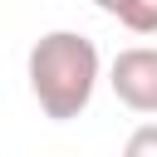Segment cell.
I'll return each instance as SVG.
<instances>
[{
    "label": "cell",
    "instance_id": "1",
    "mask_svg": "<svg viewBox=\"0 0 157 157\" xmlns=\"http://www.w3.org/2000/svg\"><path fill=\"white\" fill-rule=\"evenodd\" d=\"M25 74H29V93H34L39 113L49 123H69L93 103V88L103 78V59H98V44L88 34L49 29L34 39Z\"/></svg>",
    "mask_w": 157,
    "mask_h": 157
},
{
    "label": "cell",
    "instance_id": "2",
    "mask_svg": "<svg viewBox=\"0 0 157 157\" xmlns=\"http://www.w3.org/2000/svg\"><path fill=\"white\" fill-rule=\"evenodd\" d=\"M108 88L123 108L157 118V44H132L118 49V59L108 64Z\"/></svg>",
    "mask_w": 157,
    "mask_h": 157
},
{
    "label": "cell",
    "instance_id": "3",
    "mask_svg": "<svg viewBox=\"0 0 157 157\" xmlns=\"http://www.w3.org/2000/svg\"><path fill=\"white\" fill-rule=\"evenodd\" d=\"M118 20H123L132 34H157V0H132Z\"/></svg>",
    "mask_w": 157,
    "mask_h": 157
},
{
    "label": "cell",
    "instance_id": "4",
    "mask_svg": "<svg viewBox=\"0 0 157 157\" xmlns=\"http://www.w3.org/2000/svg\"><path fill=\"white\" fill-rule=\"evenodd\" d=\"M123 157H157V123L132 128V132H128V142H123Z\"/></svg>",
    "mask_w": 157,
    "mask_h": 157
},
{
    "label": "cell",
    "instance_id": "5",
    "mask_svg": "<svg viewBox=\"0 0 157 157\" xmlns=\"http://www.w3.org/2000/svg\"><path fill=\"white\" fill-rule=\"evenodd\" d=\"M93 5H98V10H103V15H113V20H118V15H123V10H128V5H132V0H93Z\"/></svg>",
    "mask_w": 157,
    "mask_h": 157
}]
</instances>
